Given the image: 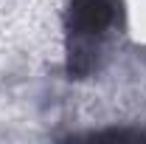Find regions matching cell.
Returning a JSON list of instances; mask_svg holds the SVG:
<instances>
[{"mask_svg":"<svg viewBox=\"0 0 146 144\" xmlns=\"http://www.w3.org/2000/svg\"><path fill=\"white\" fill-rule=\"evenodd\" d=\"M124 9L121 0H73L68 6L65 31H68V71L84 79L101 65L115 28L121 26Z\"/></svg>","mask_w":146,"mask_h":144,"instance_id":"1","label":"cell"}]
</instances>
